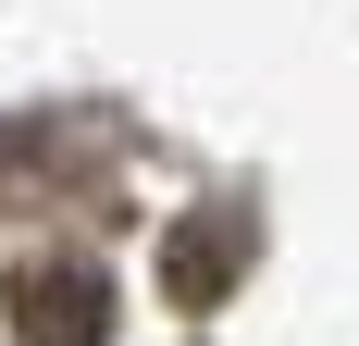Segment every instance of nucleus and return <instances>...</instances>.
I'll return each instance as SVG.
<instances>
[{"mask_svg": "<svg viewBox=\"0 0 359 346\" xmlns=\"http://www.w3.org/2000/svg\"><path fill=\"white\" fill-rule=\"evenodd\" d=\"M13 334L25 346H100L111 334V284L87 260H37V272H13Z\"/></svg>", "mask_w": 359, "mask_h": 346, "instance_id": "nucleus-1", "label": "nucleus"}]
</instances>
